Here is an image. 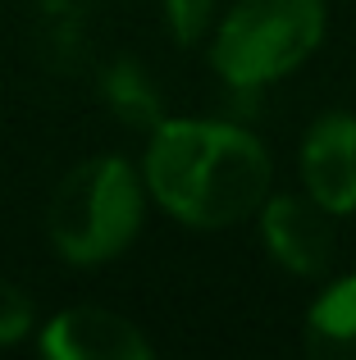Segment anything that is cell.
<instances>
[{
	"mask_svg": "<svg viewBox=\"0 0 356 360\" xmlns=\"http://www.w3.org/2000/svg\"><path fill=\"white\" fill-rule=\"evenodd\" d=\"M42 352L51 360H151V342L115 310L73 306L42 328Z\"/></svg>",
	"mask_w": 356,
	"mask_h": 360,
	"instance_id": "6",
	"label": "cell"
},
{
	"mask_svg": "<svg viewBox=\"0 0 356 360\" xmlns=\"http://www.w3.org/2000/svg\"><path fill=\"white\" fill-rule=\"evenodd\" d=\"M306 352L320 360H356V278L315 297L306 315Z\"/></svg>",
	"mask_w": 356,
	"mask_h": 360,
	"instance_id": "7",
	"label": "cell"
},
{
	"mask_svg": "<svg viewBox=\"0 0 356 360\" xmlns=\"http://www.w3.org/2000/svg\"><path fill=\"white\" fill-rule=\"evenodd\" d=\"M265 146L224 119H165L151 128L142 183L160 210L192 229H229L269 201Z\"/></svg>",
	"mask_w": 356,
	"mask_h": 360,
	"instance_id": "1",
	"label": "cell"
},
{
	"mask_svg": "<svg viewBox=\"0 0 356 360\" xmlns=\"http://www.w3.org/2000/svg\"><path fill=\"white\" fill-rule=\"evenodd\" d=\"M106 101L115 105V115L124 123H133V128H155V123H165L160 91L151 87V78H146L133 60H119L115 69L106 73Z\"/></svg>",
	"mask_w": 356,
	"mask_h": 360,
	"instance_id": "8",
	"label": "cell"
},
{
	"mask_svg": "<svg viewBox=\"0 0 356 360\" xmlns=\"http://www.w3.org/2000/svg\"><path fill=\"white\" fill-rule=\"evenodd\" d=\"M160 5L178 41H196L210 27V14H215V0H160Z\"/></svg>",
	"mask_w": 356,
	"mask_h": 360,
	"instance_id": "10",
	"label": "cell"
},
{
	"mask_svg": "<svg viewBox=\"0 0 356 360\" xmlns=\"http://www.w3.org/2000/svg\"><path fill=\"white\" fill-rule=\"evenodd\" d=\"M302 183L306 196L333 214L356 210V115L333 110L306 128L302 141Z\"/></svg>",
	"mask_w": 356,
	"mask_h": 360,
	"instance_id": "5",
	"label": "cell"
},
{
	"mask_svg": "<svg viewBox=\"0 0 356 360\" xmlns=\"http://www.w3.org/2000/svg\"><path fill=\"white\" fill-rule=\"evenodd\" d=\"M32 324H37L32 301H27L23 292L14 288V283L0 278V347H9V342H18V338H27V333H32Z\"/></svg>",
	"mask_w": 356,
	"mask_h": 360,
	"instance_id": "9",
	"label": "cell"
},
{
	"mask_svg": "<svg viewBox=\"0 0 356 360\" xmlns=\"http://www.w3.org/2000/svg\"><path fill=\"white\" fill-rule=\"evenodd\" d=\"M324 41V0H238L224 14L210 64L233 91H260L302 69Z\"/></svg>",
	"mask_w": 356,
	"mask_h": 360,
	"instance_id": "3",
	"label": "cell"
},
{
	"mask_svg": "<svg viewBox=\"0 0 356 360\" xmlns=\"http://www.w3.org/2000/svg\"><path fill=\"white\" fill-rule=\"evenodd\" d=\"M142 178L128 160L96 155L60 178L46 205L51 246L69 264H106L142 233L146 196Z\"/></svg>",
	"mask_w": 356,
	"mask_h": 360,
	"instance_id": "2",
	"label": "cell"
},
{
	"mask_svg": "<svg viewBox=\"0 0 356 360\" xmlns=\"http://www.w3.org/2000/svg\"><path fill=\"white\" fill-rule=\"evenodd\" d=\"M338 214L324 210L315 196H269L260 205V238L269 255L297 278H320L333 264L338 251V233H333Z\"/></svg>",
	"mask_w": 356,
	"mask_h": 360,
	"instance_id": "4",
	"label": "cell"
}]
</instances>
